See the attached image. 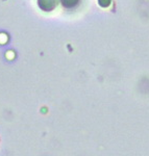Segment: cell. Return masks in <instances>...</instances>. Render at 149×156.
Segmentation results:
<instances>
[{
  "mask_svg": "<svg viewBox=\"0 0 149 156\" xmlns=\"http://www.w3.org/2000/svg\"><path fill=\"white\" fill-rule=\"evenodd\" d=\"M79 0H62L63 2V5L66 6V7H72V6H75L76 4L78 3Z\"/></svg>",
  "mask_w": 149,
  "mask_h": 156,
  "instance_id": "1",
  "label": "cell"
}]
</instances>
